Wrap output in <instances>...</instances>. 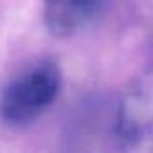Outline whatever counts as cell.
Wrapping results in <instances>:
<instances>
[{
    "label": "cell",
    "instance_id": "6da1fadb",
    "mask_svg": "<svg viewBox=\"0 0 153 153\" xmlns=\"http://www.w3.org/2000/svg\"><path fill=\"white\" fill-rule=\"evenodd\" d=\"M63 74L54 59H40L25 67L2 88L0 117L9 126H24L38 119L59 96Z\"/></svg>",
    "mask_w": 153,
    "mask_h": 153
},
{
    "label": "cell",
    "instance_id": "7a4b0ae2",
    "mask_svg": "<svg viewBox=\"0 0 153 153\" xmlns=\"http://www.w3.org/2000/svg\"><path fill=\"white\" fill-rule=\"evenodd\" d=\"M151 76L144 72L126 88L115 115V133L126 153H149Z\"/></svg>",
    "mask_w": 153,
    "mask_h": 153
},
{
    "label": "cell",
    "instance_id": "3957f363",
    "mask_svg": "<svg viewBox=\"0 0 153 153\" xmlns=\"http://www.w3.org/2000/svg\"><path fill=\"white\" fill-rule=\"evenodd\" d=\"M103 2H49L43 6V24L58 38H68L90 25L105 9Z\"/></svg>",
    "mask_w": 153,
    "mask_h": 153
}]
</instances>
